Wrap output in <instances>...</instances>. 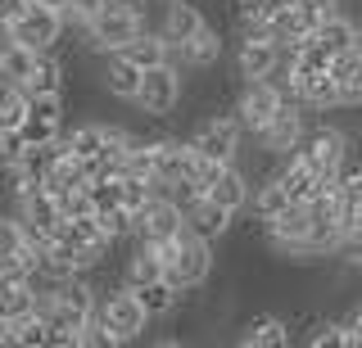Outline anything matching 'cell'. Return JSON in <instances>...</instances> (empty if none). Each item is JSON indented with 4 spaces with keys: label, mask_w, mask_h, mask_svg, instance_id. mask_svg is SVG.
<instances>
[{
    "label": "cell",
    "mask_w": 362,
    "mask_h": 348,
    "mask_svg": "<svg viewBox=\"0 0 362 348\" xmlns=\"http://www.w3.org/2000/svg\"><path fill=\"white\" fill-rule=\"evenodd\" d=\"M145 28H150V23H145V14L132 5V0H109L105 14H95V18L82 28V50L95 54V59H105V54L127 50Z\"/></svg>",
    "instance_id": "obj_1"
},
{
    "label": "cell",
    "mask_w": 362,
    "mask_h": 348,
    "mask_svg": "<svg viewBox=\"0 0 362 348\" xmlns=\"http://www.w3.org/2000/svg\"><path fill=\"white\" fill-rule=\"evenodd\" d=\"M245 136H249L245 122L235 118V109H231V114H209V118H199L195 131H190V145L199 150L204 163H235V159H240Z\"/></svg>",
    "instance_id": "obj_2"
},
{
    "label": "cell",
    "mask_w": 362,
    "mask_h": 348,
    "mask_svg": "<svg viewBox=\"0 0 362 348\" xmlns=\"http://www.w3.org/2000/svg\"><path fill=\"white\" fill-rule=\"evenodd\" d=\"M290 100V86L276 82V77H254V82H240V91H235V118L245 122L249 136H258V131L267 127L272 118H276V109Z\"/></svg>",
    "instance_id": "obj_3"
},
{
    "label": "cell",
    "mask_w": 362,
    "mask_h": 348,
    "mask_svg": "<svg viewBox=\"0 0 362 348\" xmlns=\"http://www.w3.org/2000/svg\"><path fill=\"white\" fill-rule=\"evenodd\" d=\"M186 100V77L173 59L158 64V68H145V82H141V95H136V109H141L145 118L163 122L177 114V104Z\"/></svg>",
    "instance_id": "obj_4"
},
{
    "label": "cell",
    "mask_w": 362,
    "mask_h": 348,
    "mask_svg": "<svg viewBox=\"0 0 362 348\" xmlns=\"http://www.w3.org/2000/svg\"><path fill=\"white\" fill-rule=\"evenodd\" d=\"M308 114H313V109L303 104V100H294V95H290L286 104L276 109V118H272L267 127L258 131V150H263L267 159H281V154H294V150L303 145V136L313 131V127H308Z\"/></svg>",
    "instance_id": "obj_5"
},
{
    "label": "cell",
    "mask_w": 362,
    "mask_h": 348,
    "mask_svg": "<svg viewBox=\"0 0 362 348\" xmlns=\"http://www.w3.org/2000/svg\"><path fill=\"white\" fill-rule=\"evenodd\" d=\"M64 32H68V14L54 9V5H41V0H32V9L23 18L5 23V37L23 41V46H32V50H59Z\"/></svg>",
    "instance_id": "obj_6"
},
{
    "label": "cell",
    "mask_w": 362,
    "mask_h": 348,
    "mask_svg": "<svg viewBox=\"0 0 362 348\" xmlns=\"http://www.w3.org/2000/svg\"><path fill=\"white\" fill-rule=\"evenodd\" d=\"M213 267H218V244H213V240H204V235H195V231L186 227L177 258L168 263V276H173L177 285L190 294V289H204V285H209Z\"/></svg>",
    "instance_id": "obj_7"
},
{
    "label": "cell",
    "mask_w": 362,
    "mask_h": 348,
    "mask_svg": "<svg viewBox=\"0 0 362 348\" xmlns=\"http://www.w3.org/2000/svg\"><path fill=\"white\" fill-rule=\"evenodd\" d=\"M100 317H105L113 330H118V340L122 344H132V340H145V330H150V312H145V303H141V294H136L132 285H113L105 299H100Z\"/></svg>",
    "instance_id": "obj_8"
},
{
    "label": "cell",
    "mask_w": 362,
    "mask_h": 348,
    "mask_svg": "<svg viewBox=\"0 0 362 348\" xmlns=\"http://www.w3.org/2000/svg\"><path fill=\"white\" fill-rule=\"evenodd\" d=\"M299 154L322 176H339V172H344V163H349V154H354V140H349V131L335 127V122H317L308 136H303Z\"/></svg>",
    "instance_id": "obj_9"
},
{
    "label": "cell",
    "mask_w": 362,
    "mask_h": 348,
    "mask_svg": "<svg viewBox=\"0 0 362 348\" xmlns=\"http://www.w3.org/2000/svg\"><path fill=\"white\" fill-rule=\"evenodd\" d=\"M154 140V176H158V186H177V181H199V150L190 145V136L181 140V136H150Z\"/></svg>",
    "instance_id": "obj_10"
},
{
    "label": "cell",
    "mask_w": 362,
    "mask_h": 348,
    "mask_svg": "<svg viewBox=\"0 0 362 348\" xmlns=\"http://www.w3.org/2000/svg\"><path fill=\"white\" fill-rule=\"evenodd\" d=\"M177 235H186V208H181L173 195L158 190L150 204L136 212V235L132 240H150L154 244V240H177Z\"/></svg>",
    "instance_id": "obj_11"
},
{
    "label": "cell",
    "mask_w": 362,
    "mask_h": 348,
    "mask_svg": "<svg viewBox=\"0 0 362 348\" xmlns=\"http://www.w3.org/2000/svg\"><path fill=\"white\" fill-rule=\"evenodd\" d=\"M308 231H313V208L308 204H290L286 212H276L272 222H263V235L272 244V253L294 258L299 249H308Z\"/></svg>",
    "instance_id": "obj_12"
},
{
    "label": "cell",
    "mask_w": 362,
    "mask_h": 348,
    "mask_svg": "<svg viewBox=\"0 0 362 348\" xmlns=\"http://www.w3.org/2000/svg\"><path fill=\"white\" fill-rule=\"evenodd\" d=\"M281 68H286V46L276 37H240V50H235V77L240 82L276 77Z\"/></svg>",
    "instance_id": "obj_13"
},
{
    "label": "cell",
    "mask_w": 362,
    "mask_h": 348,
    "mask_svg": "<svg viewBox=\"0 0 362 348\" xmlns=\"http://www.w3.org/2000/svg\"><path fill=\"white\" fill-rule=\"evenodd\" d=\"M141 82H145V68L141 64H132L127 54H105L95 68V86L113 100H122V104H136V95H141Z\"/></svg>",
    "instance_id": "obj_14"
},
{
    "label": "cell",
    "mask_w": 362,
    "mask_h": 348,
    "mask_svg": "<svg viewBox=\"0 0 362 348\" xmlns=\"http://www.w3.org/2000/svg\"><path fill=\"white\" fill-rule=\"evenodd\" d=\"M240 344L245 348H290L294 344V321L276 317V312H258L240 325Z\"/></svg>",
    "instance_id": "obj_15"
},
{
    "label": "cell",
    "mask_w": 362,
    "mask_h": 348,
    "mask_svg": "<svg viewBox=\"0 0 362 348\" xmlns=\"http://www.w3.org/2000/svg\"><path fill=\"white\" fill-rule=\"evenodd\" d=\"M235 217H240L235 208H226V204H218V199H209V195H204L199 204L186 212V227L195 231V235H204V240H213V244H218V240H226V235L235 231Z\"/></svg>",
    "instance_id": "obj_16"
},
{
    "label": "cell",
    "mask_w": 362,
    "mask_h": 348,
    "mask_svg": "<svg viewBox=\"0 0 362 348\" xmlns=\"http://www.w3.org/2000/svg\"><path fill=\"white\" fill-rule=\"evenodd\" d=\"M222 50H226V37H222V28H213V23H204L199 28V37H190L186 46H181V64H186L190 73H213L222 64Z\"/></svg>",
    "instance_id": "obj_17"
},
{
    "label": "cell",
    "mask_w": 362,
    "mask_h": 348,
    "mask_svg": "<svg viewBox=\"0 0 362 348\" xmlns=\"http://www.w3.org/2000/svg\"><path fill=\"white\" fill-rule=\"evenodd\" d=\"M204 23H209V18L199 14L195 0H168V5H163V23H158V32H163V37L181 50L190 37H199V28H204Z\"/></svg>",
    "instance_id": "obj_18"
},
{
    "label": "cell",
    "mask_w": 362,
    "mask_h": 348,
    "mask_svg": "<svg viewBox=\"0 0 362 348\" xmlns=\"http://www.w3.org/2000/svg\"><path fill=\"white\" fill-rule=\"evenodd\" d=\"M313 41H317V46H326V50H331V59H335V54H344V50L362 46V28H358V18H354V14L335 9V14H326V18H322V28L313 32Z\"/></svg>",
    "instance_id": "obj_19"
},
{
    "label": "cell",
    "mask_w": 362,
    "mask_h": 348,
    "mask_svg": "<svg viewBox=\"0 0 362 348\" xmlns=\"http://www.w3.org/2000/svg\"><path fill=\"white\" fill-rule=\"evenodd\" d=\"M158 276H168L163 253L150 240H132V253L122 263V285H145V280H158Z\"/></svg>",
    "instance_id": "obj_20"
},
{
    "label": "cell",
    "mask_w": 362,
    "mask_h": 348,
    "mask_svg": "<svg viewBox=\"0 0 362 348\" xmlns=\"http://www.w3.org/2000/svg\"><path fill=\"white\" fill-rule=\"evenodd\" d=\"M136 294H141L145 303V312L158 321V317H173V312L181 308V299H186V289L177 285L173 276H158V280H145V285H132Z\"/></svg>",
    "instance_id": "obj_21"
},
{
    "label": "cell",
    "mask_w": 362,
    "mask_h": 348,
    "mask_svg": "<svg viewBox=\"0 0 362 348\" xmlns=\"http://www.w3.org/2000/svg\"><path fill=\"white\" fill-rule=\"evenodd\" d=\"M294 100H303L313 114H335V109H344V95H339V82H335L331 68H326V73H313L308 82L294 91Z\"/></svg>",
    "instance_id": "obj_22"
},
{
    "label": "cell",
    "mask_w": 362,
    "mask_h": 348,
    "mask_svg": "<svg viewBox=\"0 0 362 348\" xmlns=\"http://www.w3.org/2000/svg\"><path fill=\"white\" fill-rule=\"evenodd\" d=\"M331 73H335V82H339L344 109H358L362 104V46L335 54V59H331Z\"/></svg>",
    "instance_id": "obj_23"
},
{
    "label": "cell",
    "mask_w": 362,
    "mask_h": 348,
    "mask_svg": "<svg viewBox=\"0 0 362 348\" xmlns=\"http://www.w3.org/2000/svg\"><path fill=\"white\" fill-rule=\"evenodd\" d=\"M37 59H41V50H32V46H23V41H9L5 37V50H0V77H5V82H23V86H28L32 73H37Z\"/></svg>",
    "instance_id": "obj_24"
},
{
    "label": "cell",
    "mask_w": 362,
    "mask_h": 348,
    "mask_svg": "<svg viewBox=\"0 0 362 348\" xmlns=\"http://www.w3.org/2000/svg\"><path fill=\"white\" fill-rule=\"evenodd\" d=\"M173 50H177V46L163 37V32L145 28V32H141V37H136L132 46L122 50V54H127L132 64H141V68H158V64H168V59H173Z\"/></svg>",
    "instance_id": "obj_25"
},
{
    "label": "cell",
    "mask_w": 362,
    "mask_h": 348,
    "mask_svg": "<svg viewBox=\"0 0 362 348\" xmlns=\"http://www.w3.org/2000/svg\"><path fill=\"white\" fill-rule=\"evenodd\" d=\"M64 140H68V154L95 163L100 154H105V122H100V118H86V122H77L73 131H64Z\"/></svg>",
    "instance_id": "obj_26"
},
{
    "label": "cell",
    "mask_w": 362,
    "mask_h": 348,
    "mask_svg": "<svg viewBox=\"0 0 362 348\" xmlns=\"http://www.w3.org/2000/svg\"><path fill=\"white\" fill-rule=\"evenodd\" d=\"M294 204V199H290V190L286 186H281V176H263V181H258L254 186V204H249V208H254V217L258 222H272V217H276V212H286Z\"/></svg>",
    "instance_id": "obj_27"
},
{
    "label": "cell",
    "mask_w": 362,
    "mask_h": 348,
    "mask_svg": "<svg viewBox=\"0 0 362 348\" xmlns=\"http://www.w3.org/2000/svg\"><path fill=\"white\" fill-rule=\"evenodd\" d=\"M28 91H37V95H41V91H68V64H64L59 50H41L37 73H32Z\"/></svg>",
    "instance_id": "obj_28"
},
{
    "label": "cell",
    "mask_w": 362,
    "mask_h": 348,
    "mask_svg": "<svg viewBox=\"0 0 362 348\" xmlns=\"http://www.w3.org/2000/svg\"><path fill=\"white\" fill-rule=\"evenodd\" d=\"M32 118V91L23 82H5V100H0V127H23Z\"/></svg>",
    "instance_id": "obj_29"
},
{
    "label": "cell",
    "mask_w": 362,
    "mask_h": 348,
    "mask_svg": "<svg viewBox=\"0 0 362 348\" xmlns=\"http://www.w3.org/2000/svg\"><path fill=\"white\" fill-rule=\"evenodd\" d=\"M118 344H122L118 330H113V325L95 312V317L86 321V330H82V348H118Z\"/></svg>",
    "instance_id": "obj_30"
},
{
    "label": "cell",
    "mask_w": 362,
    "mask_h": 348,
    "mask_svg": "<svg viewBox=\"0 0 362 348\" xmlns=\"http://www.w3.org/2000/svg\"><path fill=\"white\" fill-rule=\"evenodd\" d=\"M100 212V204H95V195H90V186H82V190H68L64 195V217L73 222V217H95Z\"/></svg>",
    "instance_id": "obj_31"
},
{
    "label": "cell",
    "mask_w": 362,
    "mask_h": 348,
    "mask_svg": "<svg viewBox=\"0 0 362 348\" xmlns=\"http://www.w3.org/2000/svg\"><path fill=\"white\" fill-rule=\"evenodd\" d=\"M105 9H109V0H68L64 14H68V28H86L90 18L105 14Z\"/></svg>",
    "instance_id": "obj_32"
},
{
    "label": "cell",
    "mask_w": 362,
    "mask_h": 348,
    "mask_svg": "<svg viewBox=\"0 0 362 348\" xmlns=\"http://www.w3.org/2000/svg\"><path fill=\"white\" fill-rule=\"evenodd\" d=\"M90 195H95L100 208L122 204V176H95V181H90Z\"/></svg>",
    "instance_id": "obj_33"
},
{
    "label": "cell",
    "mask_w": 362,
    "mask_h": 348,
    "mask_svg": "<svg viewBox=\"0 0 362 348\" xmlns=\"http://www.w3.org/2000/svg\"><path fill=\"white\" fill-rule=\"evenodd\" d=\"M339 263L362 267V222H358L354 231H344V244H339Z\"/></svg>",
    "instance_id": "obj_34"
},
{
    "label": "cell",
    "mask_w": 362,
    "mask_h": 348,
    "mask_svg": "<svg viewBox=\"0 0 362 348\" xmlns=\"http://www.w3.org/2000/svg\"><path fill=\"white\" fill-rule=\"evenodd\" d=\"M32 9V0H0V23H14Z\"/></svg>",
    "instance_id": "obj_35"
},
{
    "label": "cell",
    "mask_w": 362,
    "mask_h": 348,
    "mask_svg": "<svg viewBox=\"0 0 362 348\" xmlns=\"http://www.w3.org/2000/svg\"><path fill=\"white\" fill-rule=\"evenodd\" d=\"M358 272H362V267H358Z\"/></svg>",
    "instance_id": "obj_36"
},
{
    "label": "cell",
    "mask_w": 362,
    "mask_h": 348,
    "mask_svg": "<svg viewBox=\"0 0 362 348\" xmlns=\"http://www.w3.org/2000/svg\"><path fill=\"white\" fill-rule=\"evenodd\" d=\"M358 131H362V127H358Z\"/></svg>",
    "instance_id": "obj_37"
}]
</instances>
